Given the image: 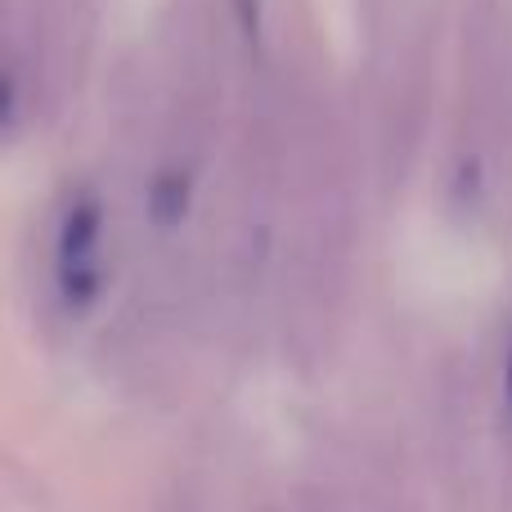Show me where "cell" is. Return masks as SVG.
<instances>
[{
	"label": "cell",
	"instance_id": "4",
	"mask_svg": "<svg viewBox=\"0 0 512 512\" xmlns=\"http://www.w3.org/2000/svg\"><path fill=\"white\" fill-rule=\"evenodd\" d=\"M508 400H512V355H508Z\"/></svg>",
	"mask_w": 512,
	"mask_h": 512
},
{
	"label": "cell",
	"instance_id": "1",
	"mask_svg": "<svg viewBox=\"0 0 512 512\" xmlns=\"http://www.w3.org/2000/svg\"><path fill=\"white\" fill-rule=\"evenodd\" d=\"M54 274H59V297L72 310H86L104 292V203L95 194L72 198L63 212Z\"/></svg>",
	"mask_w": 512,
	"mask_h": 512
},
{
	"label": "cell",
	"instance_id": "3",
	"mask_svg": "<svg viewBox=\"0 0 512 512\" xmlns=\"http://www.w3.org/2000/svg\"><path fill=\"white\" fill-rule=\"evenodd\" d=\"M14 113H18V81L14 72H0V126L14 122Z\"/></svg>",
	"mask_w": 512,
	"mask_h": 512
},
{
	"label": "cell",
	"instance_id": "2",
	"mask_svg": "<svg viewBox=\"0 0 512 512\" xmlns=\"http://www.w3.org/2000/svg\"><path fill=\"white\" fill-rule=\"evenodd\" d=\"M189 203H194V176L180 167L171 171H158V176L149 180V189H144V207H149V221L162 225V230H171V225H180L189 216Z\"/></svg>",
	"mask_w": 512,
	"mask_h": 512
}]
</instances>
